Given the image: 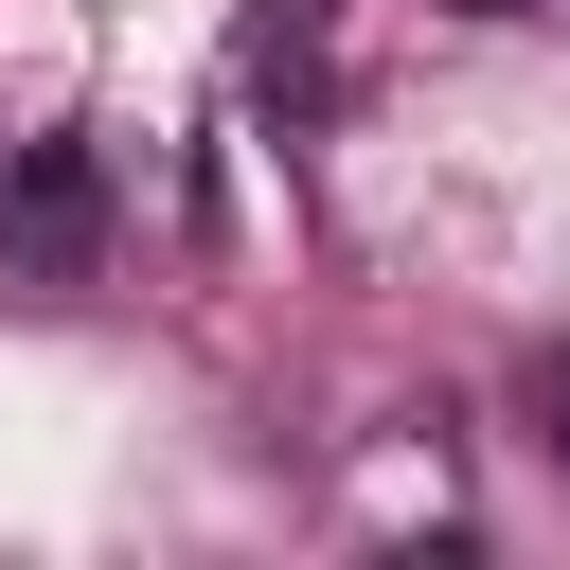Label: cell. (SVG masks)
<instances>
[{
	"mask_svg": "<svg viewBox=\"0 0 570 570\" xmlns=\"http://www.w3.org/2000/svg\"><path fill=\"white\" fill-rule=\"evenodd\" d=\"M89 249H107V160L53 125V142L0 160V267L18 285H89Z\"/></svg>",
	"mask_w": 570,
	"mask_h": 570,
	"instance_id": "obj_1",
	"label": "cell"
},
{
	"mask_svg": "<svg viewBox=\"0 0 570 570\" xmlns=\"http://www.w3.org/2000/svg\"><path fill=\"white\" fill-rule=\"evenodd\" d=\"M338 89V0H285V18H249V107L267 125H303Z\"/></svg>",
	"mask_w": 570,
	"mask_h": 570,
	"instance_id": "obj_2",
	"label": "cell"
},
{
	"mask_svg": "<svg viewBox=\"0 0 570 570\" xmlns=\"http://www.w3.org/2000/svg\"><path fill=\"white\" fill-rule=\"evenodd\" d=\"M517 410H534V463H552V481H570V338H552V356H534V374H517Z\"/></svg>",
	"mask_w": 570,
	"mask_h": 570,
	"instance_id": "obj_3",
	"label": "cell"
},
{
	"mask_svg": "<svg viewBox=\"0 0 570 570\" xmlns=\"http://www.w3.org/2000/svg\"><path fill=\"white\" fill-rule=\"evenodd\" d=\"M445 18H534V0H445Z\"/></svg>",
	"mask_w": 570,
	"mask_h": 570,
	"instance_id": "obj_4",
	"label": "cell"
}]
</instances>
